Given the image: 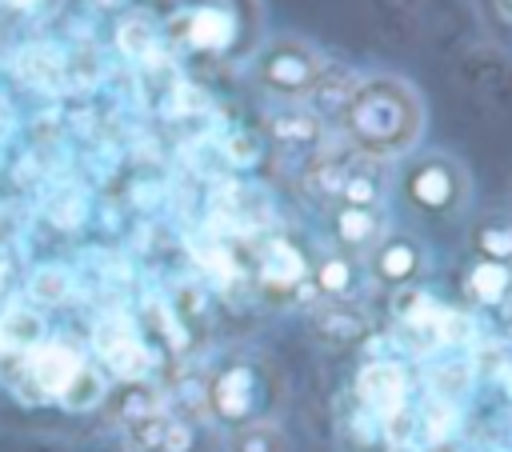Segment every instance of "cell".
Segmentation results:
<instances>
[{"instance_id":"obj_3","label":"cell","mask_w":512,"mask_h":452,"mask_svg":"<svg viewBox=\"0 0 512 452\" xmlns=\"http://www.w3.org/2000/svg\"><path fill=\"white\" fill-rule=\"evenodd\" d=\"M208 416L220 428H244L256 420H272V404H276V376L268 372L264 360L232 352L224 360H216V368L208 372Z\"/></svg>"},{"instance_id":"obj_10","label":"cell","mask_w":512,"mask_h":452,"mask_svg":"<svg viewBox=\"0 0 512 452\" xmlns=\"http://www.w3.org/2000/svg\"><path fill=\"white\" fill-rule=\"evenodd\" d=\"M492 8H496V16H500L504 24H512V0H492Z\"/></svg>"},{"instance_id":"obj_9","label":"cell","mask_w":512,"mask_h":452,"mask_svg":"<svg viewBox=\"0 0 512 452\" xmlns=\"http://www.w3.org/2000/svg\"><path fill=\"white\" fill-rule=\"evenodd\" d=\"M356 276H360L356 272V260H348L340 252H324L316 260V288L328 300H348L356 292Z\"/></svg>"},{"instance_id":"obj_2","label":"cell","mask_w":512,"mask_h":452,"mask_svg":"<svg viewBox=\"0 0 512 452\" xmlns=\"http://www.w3.org/2000/svg\"><path fill=\"white\" fill-rule=\"evenodd\" d=\"M396 200L424 224H452L472 208V172L448 148H416L396 160Z\"/></svg>"},{"instance_id":"obj_6","label":"cell","mask_w":512,"mask_h":452,"mask_svg":"<svg viewBox=\"0 0 512 452\" xmlns=\"http://www.w3.org/2000/svg\"><path fill=\"white\" fill-rule=\"evenodd\" d=\"M384 232H388V212L384 208L328 204V240H332V252H340L348 260H364Z\"/></svg>"},{"instance_id":"obj_1","label":"cell","mask_w":512,"mask_h":452,"mask_svg":"<svg viewBox=\"0 0 512 452\" xmlns=\"http://www.w3.org/2000/svg\"><path fill=\"white\" fill-rule=\"evenodd\" d=\"M428 128L424 96L412 80L396 72H368L360 76L344 104H340V132L352 144L356 156L388 164L404 160L420 148V136Z\"/></svg>"},{"instance_id":"obj_8","label":"cell","mask_w":512,"mask_h":452,"mask_svg":"<svg viewBox=\"0 0 512 452\" xmlns=\"http://www.w3.org/2000/svg\"><path fill=\"white\" fill-rule=\"evenodd\" d=\"M224 452H292V448H288V432L276 420H256L232 428L224 436Z\"/></svg>"},{"instance_id":"obj_4","label":"cell","mask_w":512,"mask_h":452,"mask_svg":"<svg viewBox=\"0 0 512 452\" xmlns=\"http://www.w3.org/2000/svg\"><path fill=\"white\" fill-rule=\"evenodd\" d=\"M324 52L300 32H276L268 36L252 56V84L284 104L308 100L324 80Z\"/></svg>"},{"instance_id":"obj_5","label":"cell","mask_w":512,"mask_h":452,"mask_svg":"<svg viewBox=\"0 0 512 452\" xmlns=\"http://www.w3.org/2000/svg\"><path fill=\"white\" fill-rule=\"evenodd\" d=\"M428 264H432V256H428V244L416 236V232H408V228H388L376 244H372V252L364 256V276L376 284V288H412V284H420L424 276H428Z\"/></svg>"},{"instance_id":"obj_7","label":"cell","mask_w":512,"mask_h":452,"mask_svg":"<svg viewBox=\"0 0 512 452\" xmlns=\"http://www.w3.org/2000/svg\"><path fill=\"white\" fill-rule=\"evenodd\" d=\"M384 196H388V180L380 172L376 160H364L356 168H344L340 184H336V200L332 204H352V208H384Z\"/></svg>"}]
</instances>
